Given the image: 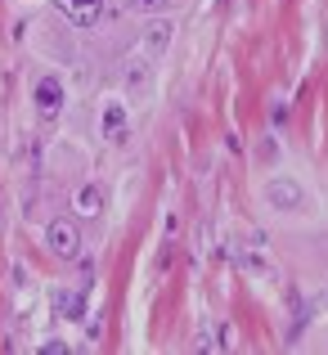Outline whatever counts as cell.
I'll use <instances>...</instances> for the list:
<instances>
[{"instance_id":"1","label":"cell","mask_w":328,"mask_h":355,"mask_svg":"<svg viewBox=\"0 0 328 355\" xmlns=\"http://www.w3.org/2000/svg\"><path fill=\"white\" fill-rule=\"evenodd\" d=\"M45 248H50L54 257L72 261V257L81 252V230H77V220H72V216H54L50 225H45Z\"/></svg>"},{"instance_id":"11","label":"cell","mask_w":328,"mask_h":355,"mask_svg":"<svg viewBox=\"0 0 328 355\" xmlns=\"http://www.w3.org/2000/svg\"><path fill=\"white\" fill-rule=\"evenodd\" d=\"M41 351L45 355H63V351H68V342H41Z\"/></svg>"},{"instance_id":"8","label":"cell","mask_w":328,"mask_h":355,"mask_svg":"<svg viewBox=\"0 0 328 355\" xmlns=\"http://www.w3.org/2000/svg\"><path fill=\"white\" fill-rule=\"evenodd\" d=\"M144 45H148V54H162L166 45H171V23H148Z\"/></svg>"},{"instance_id":"6","label":"cell","mask_w":328,"mask_h":355,"mask_svg":"<svg viewBox=\"0 0 328 355\" xmlns=\"http://www.w3.org/2000/svg\"><path fill=\"white\" fill-rule=\"evenodd\" d=\"M72 207H77V216H99L104 211V184H81L77 189V198H72Z\"/></svg>"},{"instance_id":"4","label":"cell","mask_w":328,"mask_h":355,"mask_svg":"<svg viewBox=\"0 0 328 355\" xmlns=\"http://www.w3.org/2000/svg\"><path fill=\"white\" fill-rule=\"evenodd\" d=\"M54 9H59L72 27H95L99 18H104V0H54Z\"/></svg>"},{"instance_id":"9","label":"cell","mask_w":328,"mask_h":355,"mask_svg":"<svg viewBox=\"0 0 328 355\" xmlns=\"http://www.w3.org/2000/svg\"><path fill=\"white\" fill-rule=\"evenodd\" d=\"M239 270H248V275H257V279H275V266H270L266 257H257V252H239Z\"/></svg>"},{"instance_id":"2","label":"cell","mask_w":328,"mask_h":355,"mask_svg":"<svg viewBox=\"0 0 328 355\" xmlns=\"http://www.w3.org/2000/svg\"><path fill=\"white\" fill-rule=\"evenodd\" d=\"M95 126H99V135H104V139H126V126H130L126 99H121V95H104V99H99Z\"/></svg>"},{"instance_id":"7","label":"cell","mask_w":328,"mask_h":355,"mask_svg":"<svg viewBox=\"0 0 328 355\" xmlns=\"http://www.w3.org/2000/svg\"><path fill=\"white\" fill-rule=\"evenodd\" d=\"M54 306H59L63 320H81V311H86V293H81V288H59Z\"/></svg>"},{"instance_id":"3","label":"cell","mask_w":328,"mask_h":355,"mask_svg":"<svg viewBox=\"0 0 328 355\" xmlns=\"http://www.w3.org/2000/svg\"><path fill=\"white\" fill-rule=\"evenodd\" d=\"M266 202L275 211H302L306 207L302 180H293V175H275V180H266Z\"/></svg>"},{"instance_id":"10","label":"cell","mask_w":328,"mask_h":355,"mask_svg":"<svg viewBox=\"0 0 328 355\" xmlns=\"http://www.w3.org/2000/svg\"><path fill=\"white\" fill-rule=\"evenodd\" d=\"M175 0H130V9H139V14H162V9H171Z\"/></svg>"},{"instance_id":"5","label":"cell","mask_w":328,"mask_h":355,"mask_svg":"<svg viewBox=\"0 0 328 355\" xmlns=\"http://www.w3.org/2000/svg\"><path fill=\"white\" fill-rule=\"evenodd\" d=\"M32 99H36V113H41L45 121H54L59 108H63V81L59 77H41L32 86Z\"/></svg>"}]
</instances>
